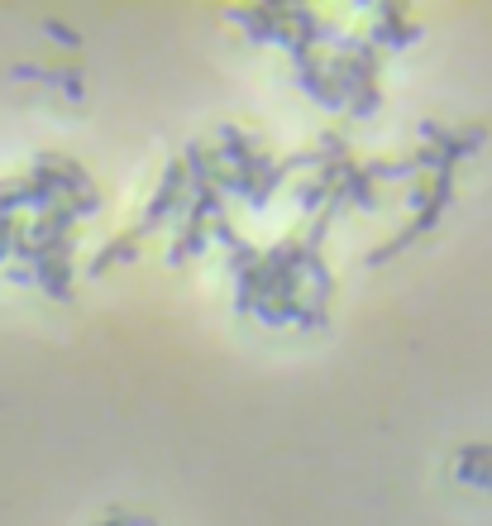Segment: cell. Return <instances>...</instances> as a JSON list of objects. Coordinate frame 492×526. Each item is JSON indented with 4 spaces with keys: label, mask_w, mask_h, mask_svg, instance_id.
<instances>
[]
</instances>
